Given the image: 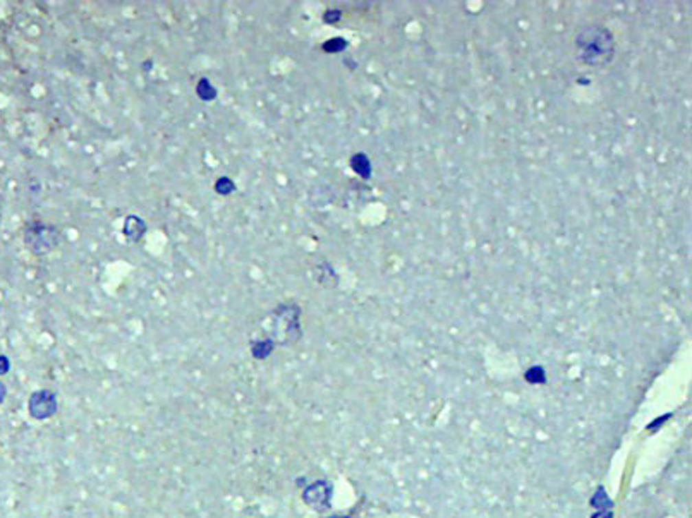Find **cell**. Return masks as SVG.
I'll return each instance as SVG.
<instances>
[{"label":"cell","mask_w":692,"mask_h":518,"mask_svg":"<svg viewBox=\"0 0 692 518\" xmlns=\"http://www.w3.org/2000/svg\"><path fill=\"white\" fill-rule=\"evenodd\" d=\"M574 45L577 60L588 67H605L615 57V38L606 26L591 24L582 27Z\"/></svg>","instance_id":"cell-1"},{"label":"cell","mask_w":692,"mask_h":518,"mask_svg":"<svg viewBox=\"0 0 692 518\" xmlns=\"http://www.w3.org/2000/svg\"><path fill=\"white\" fill-rule=\"evenodd\" d=\"M273 335H275L277 345L289 346L297 343V340L303 336L301 328V307L294 302L280 304L273 309Z\"/></svg>","instance_id":"cell-2"},{"label":"cell","mask_w":692,"mask_h":518,"mask_svg":"<svg viewBox=\"0 0 692 518\" xmlns=\"http://www.w3.org/2000/svg\"><path fill=\"white\" fill-rule=\"evenodd\" d=\"M60 242V230L49 223L33 222L25 230V244L33 254L42 256L56 249Z\"/></svg>","instance_id":"cell-3"},{"label":"cell","mask_w":692,"mask_h":518,"mask_svg":"<svg viewBox=\"0 0 692 518\" xmlns=\"http://www.w3.org/2000/svg\"><path fill=\"white\" fill-rule=\"evenodd\" d=\"M28 408H30V414H32V417H35L36 421H45V419H50L52 415H56V412H57L56 393L50 390L35 391V393L30 397Z\"/></svg>","instance_id":"cell-4"},{"label":"cell","mask_w":692,"mask_h":518,"mask_svg":"<svg viewBox=\"0 0 692 518\" xmlns=\"http://www.w3.org/2000/svg\"><path fill=\"white\" fill-rule=\"evenodd\" d=\"M332 499V484L328 480H316V482L310 484L304 487L303 491V501L310 508L316 511H325L330 506Z\"/></svg>","instance_id":"cell-5"},{"label":"cell","mask_w":692,"mask_h":518,"mask_svg":"<svg viewBox=\"0 0 692 518\" xmlns=\"http://www.w3.org/2000/svg\"><path fill=\"white\" fill-rule=\"evenodd\" d=\"M122 233H124L126 239L129 242H139L143 239V235L146 233V223L145 220L139 218L136 215H129L126 216L124 220V226H122Z\"/></svg>","instance_id":"cell-6"},{"label":"cell","mask_w":692,"mask_h":518,"mask_svg":"<svg viewBox=\"0 0 692 518\" xmlns=\"http://www.w3.org/2000/svg\"><path fill=\"white\" fill-rule=\"evenodd\" d=\"M277 343L273 338H260V340H253L251 342V353L255 359L263 360L266 357H270L275 350Z\"/></svg>","instance_id":"cell-7"},{"label":"cell","mask_w":692,"mask_h":518,"mask_svg":"<svg viewBox=\"0 0 692 518\" xmlns=\"http://www.w3.org/2000/svg\"><path fill=\"white\" fill-rule=\"evenodd\" d=\"M351 167H352V170H354L359 177L365 178V180H368V178L371 177V172H373L371 160H369L368 154L366 153H356L354 156L351 158Z\"/></svg>","instance_id":"cell-8"},{"label":"cell","mask_w":692,"mask_h":518,"mask_svg":"<svg viewBox=\"0 0 692 518\" xmlns=\"http://www.w3.org/2000/svg\"><path fill=\"white\" fill-rule=\"evenodd\" d=\"M196 95L203 102H214L217 98V88L211 84L208 78H201L196 84Z\"/></svg>","instance_id":"cell-9"},{"label":"cell","mask_w":692,"mask_h":518,"mask_svg":"<svg viewBox=\"0 0 692 518\" xmlns=\"http://www.w3.org/2000/svg\"><path fill=\"white\" fill-rule=\"evenodd\" d=\"M589 504H591L592 508H598V510H612L613 508V501L610 499L608 494H606V491L603 489L601 486H599L598 489H596V493L592 494L591 499H589Z\"/></svg>","instance_id":"cell-10"},{"label":"cell","mask_w":692,"mask_h":518,"mask_svg":"<svg viewBox=\"0 0 692 518\" xmlns=\"http://www.w3.org/2000/svg\"><path fill=\"white\" fill-rule=\"evenodd\" d=\"M524 379L529 384H544L546 383V370L543 366H533L524 373Z\"/></svg>","instance_id":"cell-11"},{"label":"cell","mask_w":692,"mask_h":518,"mask_svg":"<svg viewBox=\"0 0 692 518\" xmlns=\"http://www.w3.org/2000/svg\"><path fill=\"white\" fill-rule=\"evenodd\" d=\"M345 48H347V40H344V38L341 36L330 38V40L323 41V45H321V50H323L325 54H341V51H344Z\"/></svg>","instance_id":"cell-12"},{"label":"cell","mask_w":692,"mask_h":518,"mask_svg":"<svg viewBox=\"0 0 692 518\" xmlns=\"http://www.w3.org/2000/svg\"><path fill=\"white\" fill-rule=\"evenodd\" d=\"M234 191H235V182L232 180L231 177H227V175L217 178V182H215V192H217V194L229 196Z\"/></svg>","instance_id":"cell-13"},{"label":"cell","mask_w":692,"mask_h":518,"mask_svg":"<svg viewBox=\"0 0 692 518\" xmlns=\"http://www.w3.org/2000/svg\"><path fill=\"white\" fill-rule=\"evenodd\" d=\"M342 19V10L341 9H328L325 10L323 14V21L327 24H335Z\"/></svg>","instance_id":"cell-14"},{"label":"cell","mask_w":692,"mask_h":518,"mask_svg":"<svg viewBox=\"0 0 692 518\" xmlns=\"http://www.w3.org/2000/svg\"><path fill=\"white\" fill-rule=\"evenodd\" d=\"M671 417V414H667V415H663L661 419H656V421H653V424H649L647 425V431H656V427L658 425H663V422L667 421V419H670Z\"/></svg>","instance_id":"cell-15"},{"label":"cell","mask_w":692,"mask_h":518,"mask_svg":"<svg viewBox=\"0 0 692 518\" xmlns=\"http://www.w3.org/2000/svg\"><path fill=\"white\" fill-rule=\"evenodd\" d=\"M9 367H11V364H9V359L5 355H0V374H5L9 370Z\"/></svg>","instance_id":"cell-16"},{"label":"cell","mask_w":692,"mask_h":518,"mask_svg":"<svg viewBox=\"0 0 692 518\" xmlns=\"http://www.w3.org/2000/svg\"><path fill=\"white\" fill-rule=\"evenodd\" d=\"M591 518H613V513L610 510H598Z\"/></svg>","instance_id":"cell-17"},{"label":"cell","mask_w":692,"mask_h":518,"mask_svg":"<svg viewBox=\"0 0 692 518\" xmlns=\"http://www.w3.org/2000/svg\"><path fill=\"white\" fill-rule=\"evenodd\" d=\"M5 393H8V390H5L4 383H2V381H0V405L4 403V400H5Z\"/></svg>","instance_id":"cell-18"},{"label":"cell","mask_w":692,"mask_h":518,"mask_svg":"<svg viewBox=\"0 0 692 518\" xmlns=\"http://www.w3.org/2000/svg\"><path fill=\"white\" fill-rule=\"evenodd\" d=\"M153 67V62H145V71H150Z\"/></svg>","instance_id":"cell-19"},{"label":"cell","mask_w":692,"mask_h":518,"mask_svg":"<svg viewBox=\"0 0 692 518\" xmlns=\"http://www.w3.org/2000/svg\"><path fill=\"white\" fill-rule=\"evenodd\" d=\"M330 518H349V517H341V515H335V517H330Z\"/></svg>","instance_id":"cell-20"}]
</instances>
